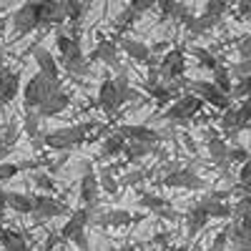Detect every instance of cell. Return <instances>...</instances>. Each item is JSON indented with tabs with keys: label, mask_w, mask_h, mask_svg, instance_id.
Returning a JSON list of instances; mask_svg holds the SVG:
<instances>
[{
	"label": "cell",
	"mask_w": 251,
	"mask_h": 251,
	"mask_svg": "<svg viewBox=\"0 0 251 251\" xmlns=\"http://www.w3.org/2000/svg\"><path fill=\"white\" fill-rule=\"evenodd\" d=\"M231 98H239V100H249V98H251V75L244 78V80H236V83H234Z\"/></svg>",
	"instance_id": "cell-41"
},
{
	"label": "cell",
	"mask_w": 251,
	"mask_h": 251,
	"mask_svg": "<svg viewBox=\"0 0 251 251\" xmlns=\"http://www.w3.org/2000/svg\"><path fill=\"white\" fill-rule=\"evenodd\" d=\"M20 91V71H8L5 68V75H3V83H0V111H3L10 100H15Z\"/></svg>",
	"instance_id": "cell-19"
},
{
	"label": "cell",
	"mask_w": 251,
	"mask_h": 251,
	"mask_svg": "<svg viewBox=\"0 0 251 251\" xmlns=\"http://www.w3.org/2000/svg\"><path fill=\"white\" fill-rule=\"evenodd\" d=\"M236 53H239L241 60H251V33L244 35L239 43H236Z\"/></svg>",
	"instance_id": "cell-46"
},
{
	"label": "cell",
	"mask_w": 251,
	"mask_h": 251,
	"mask_svg": "<svg viewBox=\"0 0 251 251\" xmlns=\"http://www.w3.org/2000/svg\"><path fill=\"white\" fill-rule=\"evenodd\" d=\"M71 244H73L78 251H91V244H88V234H86V231L75 234V236L71 239Z\"/></svg>",
	"instance_id": "cell-47"
},
{
	"label": "cell",
	"mask_w": 251,
	"mask_h": 251,
	"mask_svg": "<svg viewBox=\"0 0 251 251\" xmlns=\"http://www.w3.org/2000/svg\"><path fill=\"white\" fill-rule=\"evenodd\" d=\"M203 106H206V103L201 98H196L194 93H183L181 98H176L171 106L161 113V118L169 121V123H188L191 118H196L201 113Z\"/></svg>",
	"instance_id": "cell-5"
},
{
	"label": "cell",
	"mask_w": 251,
	"mask_h": 251,
	"mask_svg": "<svg viewBox=\"0 0 251 251\" xmlns=\"http://www.w3.org/2000/svg\"><path fill=\"white\" fill-rule=\"evenodd\" d=\"M236 118H239V128H249L251 126V98L249 100H241L236 106Z\"/></svg>",
	"instance_id": "cell-38"
},
{
	"label": "cell",
	"mask_w": 251,
	"mask_h": 251,
	"mask_svg": "<svg viewBox=\"0 0 251 251\" xmlns=\"http://www.w3.org/2000/svg\"><path fill=\"white\" fill-rule=\"evenodd\" d=\"M221 131L226 133V136H239V118H236V106H231L228 111H224V116H221Z\"/></svg>",
	"instance_id": "cell-34"
},
{
	"label": "cell",
	"mask_w": 251,
	"mask_h": 251,
	"mask_svg": "<svg viewBox=\"0 0 251 251\" xmlns=\"http://www.w3.org/2000/svg\"><path fill=\"white\" fill-rule=\"evenodd\" d=\"M138 206H143V208H151V211H156V214L166 211V208H171V206H169V201H166L163 196H158V194H141Z\"/></svg>",
	"instance_id": "cell-33"
},
{
	"label": "cell",
	"mask_w": 251,
	"mask_h": 251,
	"mask_svg": "<svg viewBox=\"0 0 251 251\" xmlns=\"http://www.w3.org/2000/svg\"><path fill=\"white\" fill-rule=\"evenodd\" d=\"M116 133L121 138H126L128 143H151V146H156L158 141H163V133H158L156 128H149V126H133V123L118 126Z\"/></svg>",
	"instance_id": "cell-12"
},
{
	"label": "cell",
	"mask_w": 251,
	"mask_h": 251,
	"mask_svg": "<svg viewBox=\"0 0 251 251\" xmlns=\"http://www.w3.org/2000/svg\"><path fill=\"white\" fill-rule=\"evenodd\" d=\"M5 28H8V18H5V20H0V40H3V33H5Z\"/></svg>",
	"instance_id": "cell-53"
},
{
	"label": "cell",
	"mask_w": 251,
	"mask_h": 251,
	"mask_svg": "<svg viewBox=\"0 0 251 251\" xmlns=\"http://www.w3.org/2000/svg\"><path fill=\"white\" fill-rule=\"evenodd\" d=\"M171 251H191V244H183V246H174Z\"/></svg>",
	"instance_id": "cell-54"
},
{
	"label": "cell",
	"mask_w": 251,
	"mask_h": 251,
	"mask_svg": "<svg viewBox=\"0 0 251 251\" xmlns=\"http://www.w3.org/2000/svg\"><path fill=\"white\" fill-rule=\"evenodd\" d=\"M33 183H35V188H40V191H46L48 196L55 191V181H53L48 174H43V171H35V176H33Z\"/></svg>",
	"instance_id": "cell-40"
},
{
	"label": "cell",
	"mask_w": 251,
	"mask_h": 251,
	"mask_svg": "<svg viewBox=\"0 0 251 251\" xmlns=\"http://www.w3.org/2000/svg\"><path fill=\"white\" fill-rule=\"evenodd\" d=\"M5 208H8V191H5L3 186H0V214H3Z\"/></svg>",
	"instance_id": "cell-52"
},
{
	"label": "cell",
	"mask_w": 251,
	"mask_h": 251,
	"mask_svg": "<svg viewBox=\"0 0 251 251\" xmlns=\"http://www.w3.org/2000/svg\"><path fill=\"white\" fill-rule=\"evenodd\" d=\"M191 55L199 60V66L201 68H208V71H216L219 66H221V60L208 50V48H203V46H191Z\"/></svg>",
	"instance_id": "cell-30"
},
{
	"label": "cell",
	"mask_w": 251,
	"mask_h": 251,
	"mask_svg": "<svg viewBox=\"0 0 251 251\" xmlns=\"http://www.w3.org/2000/svg\"><path fill=\"white\" fill-rule=\"evenodd\" d=\"M126 146H128V141L121 138L116 131H111L106 138L100 141V156L103 158H116V156L126 153Z\"/></svg>",
	"instance_id": "cell-24"
},
{
	"label": "cell",
	"mask_w": 251,
	"mask_h": 251,
	"mask_svg": "<svg viewBox=\"0 0 251 251\" xmlns=\"http://www.w3.org/2000/svg\"><path fill=\"white\" fill-rule=\"evenodd\" d=\"M68 106H71V93L60 88V91H55L35 113H38L40 118H55V116H60L63 111H66Z\"/></svg>",
	"instance_id": "cell-18"
},
{
	"label": "cell",
	"mask_w": 251,
	"mask_h": 251,
	"mask_svg": "<svg viewBox=\"0 0 251 251\" xmlns=\"http://www.w3.org/2000/svg\"><path fill=\"white\" fill-rule=\"evenodd\" d=\"M156 8L163 13V18L181 20V23H186V20L191 18V10H188L183 3H174V0H161V3H156Z\"/></svg>",
	"instance_id": "cell-25"
},
{
	"label": "cell",
	"mask_w": 251,
	"mask_h": 251,
	"mask_svg": "<svg viewBox=\"0 0 251 251\" xmlns=\"http://www.w3.org/2000/svg\"><path fill=\"white\" fill-rule=\"evenodd\" d=\"M138 18H141V13L128 3V5H126V8L113 18V30H116V33H126V30H131V28L136 25V20H138Z\"/></svg>",
	"instance_id": "cell-27"
},
{
	"label": "cell",
	"mask_w": 251,
	"mask_h": 251,
	"mask_svg": "<svg viewBox=\"0 0 251 251\" xmlns=\"http://www.w3.org/2000/svg\"><path fill=\"white\" fill-rule=\"evenodd\" d=\"M231 221L241 224L246 231H251V196H241L236 203H234V216Z\"/></svg>",
	"instance_id": "cell-29"
},
{
	"label": "cell",
	"mask_w": 251,
	"mask_h": 251,
	"mask_svg": "<svg viewBox=\"0 0 251 251\" xmlns=\"http://www.w3.org/2000/svg\"><path fill=\"white\" fill-rule=\"evenodd\" d=\"M131 5L143 15L146 10H151V8H156V0H131Z\"/></svg>",
	"instance_id": "cell-49"
},
{
	"label": "cell",
	"mask_w": 251,
	"mask_h": 251,
	"mask_svg": "<svg viewBox=\"0 0 251 251\" xmlns=\"http://www.w3.org/2000/svg\"><path fill=\"white\" fill-rule=\"evenodd\" d=\"M161 183L169 188H186V191H201V188H206V181L194 169H171L169 174H163Z\"/></svg>",
	"instance_id": "cell-8"
},
{
	"label": "cell",
	"mask_w": 251,
	"mask_h": 251,
	"mask_svg": "<svg viewBox=\"0 0 251 251\" xmlns=\"http://www.w3.org/2000/svg\"><path fill=\"white\" fill-rule=\"evenodd\" d=\"M249 141H251V131H249Z\"/></svg>",
	"instance_id": "cell-57"
},
{
	"label": "cell",
	"mask_w": 251,
	"mask_h": 251,
	"mask_svg": "<svg viewBox=\"0 0 251 251\" xmlns=\"http://www.w3.org/2000/svg\"><path fill=\"white\" fill-rule=\"evenodd\" d=\"M249 181H251V158L239 166V183H249Z\"/></svg>",
	"instance_id": "cell-48"
},
{
	"label": "cell",
	"mask_w": 251,
	"mask_h": 251,
	"mask_svg": "<svg viewBox=\"0 0 251 251\" xmlns=\"http://www.w3.org/2000/svg\"><path fill=\"white\" fill-rule=\"evenodd\" d=\"M183 221H186V239L191 241L196 234H201V231H203L206 224L211 221V216H208V211H206L203 201H196L191 208H188L186 216H183Z\"/></svg>",
	"instance_id": "cell-16"
},
{
	"label": "cell",
	"mask_w": 251,
	"mask_h": 251,
	"mask_svg": "<svg viewBox=\"0 0 251 251\" xmlns=\"http://www.w3.org/2000/svg\"><path fill=\"white\" fill-rule=\"evenodd\" d=\"M91 219H93V208H88V206H80V208H75V211L68 216V221L60 226V231H58L60 241H71L75 234L86 231V226L91 224Z\"/></svg>",
	"instance_id": "cell-14"
},
{
	"label": "cell",
	"mask_w": 251,
	"mask_h": 251,
	"mask_svg": "<svg viewBox=\"0 0 251 251\" xmlns=\"http://www.w3.org/2000/svg\"><path fill=\"white\" fill-rule=\"evenodd\" d=\"M226 249H228V224L211 239V246H208V251H226Z\"/></svg>",
	"instance_id": "cell-44"
},
{
	"label": "cell",
	"mask_w": 251,
	"mask_h": 251,
	"mask_svg": "<svg viewBox=\"0 0 251 251\" xmlns=\"http://www.w3.org/2000/svg\"><path fill=\"white\" fill-rule=\"evenodd\" d=\"M18 174H20V163H13V161H3V163H0V183L15 178Z\"/></svg>",
	"instance_id": "cell-45"
},
{
	"label": "cell",
	"mask_w": 251,
	"mask_h": 251,
	"mask_svg": "<svg viewBox=\"0 0 251 251\" xmlns=\"http://www.w3.org/2000/svg\"><path fill=\"white\" fill-rule=\"evenodd\" d=\"M98 183H100V191H106V194H116L118 191V181L113 178L111 169H106V166L98 169Z\"/></svg>",
	"instance_id": "cell-36"
},
{
	"label": "cell",
	"mask_w": 251,
	"mask_h": 251,
	"mask_svg": "<svg viewBox=\"0 0 251 251\" xmlns=\"http://www.w3.org/2000/svg\"><path fill=\"white\" fill-rule=\"evenodd\" d=\"M118 46H121V50L128 55L131 60L143 63V66H149L151 71H156V58H153L151 48L146 46V43H141V40H133V38H128V35H121V38H118Z\"/></svg>",
	"instance_id": "cell-13"
},
{
	"label": "cell",
	"mask_w": 251,
	"mask_h": 251,
	"mask_svg": "<svg viewBox=\"0 0 251 251\" xmlns=\"http://www.w3.org/2000/svg\"><path fill=\"white\" fill-rule=\"evenodd\" d=\"M186 93H194L196 98H201L206 106H214L216 111H228L234 106V98L231 96H226L221 93L216 86H214V80H186Z\"/></svg>",
	"instance_id": "cell-4"
},
{
	"label": "cell",
	"mask_w": 251,
	"mask_h": 251,
	"mask_svg": "<svg viewBox=\"0 0 251 251\" xmlns=\"http://www.w3.org/2000/svg\"><path fill=\"white\" fill-rule=\"evenodd\" d=\"M8 25L13 30V38H25L33 30H38V3L30 0V3H23L10 18H8Z\"/></svg>",
	"instance_id": "cell-6"
},
{
	"label": "cell",
	"mask_w": 251,
	"mask_h": 251,
	"mask_svg": "<svg viewBox=\"0 0 251 251\" xmlns=\"http://www.w3.org/2000/svg\"><path fill=\"white\" fill-rule=\"evenodd\" d=\"M236 15L239 18H251V0H244V3L236 5Z\"/></svg>",
	"instance_id": "cell-51"
},
{
	"label": "cell",
	"mask_w": 251,
	"mask_h": 251,
	"mask_svg": "<svg viewBox=\"0 0 251 251\" xmlns=\"http://www.w3.org/2000/svg\"><path fill=\"white\" fill-rule=\"evenodd\" d=\"M98 196H100V183H98V174L93 171V166H86V171L80 176V183H78V199L83 206L93 208L98 203Z\"/></svg>",
	"instance_id": "cell-15"
},
{
	"label": "cell",
	"mask_w": 251,
	"mask_h": 251,
	"mask_svg": "<svg viewBox=\"0 0 251 251\" xmlns=\"http://www.w3.org/2000/svg\"><path fill=\"white\" fill-rule=\"evenodd\" d=\"M96 48L91 50L88 60H103L108 68H113L116 73L123 71L121 66V58H118V46H116V40H111L108 35H103V33H96Z\"/></svg>",
	"instance_id": "cell-9"
},
{
	"label": "cell",
	"mask_w": 251,
	"mask_h": 251,
	"mask_svg": "<svg viewBox=\"0 0 251 251\" xmlns=\"http://www.w3.org/2000/svg\"><path fill=\"white\" fill-rule=\"evenodd\" d=\"M226 10H228V3H224V0H208L203 5V15L214 18V20H221Z\"/></svg>",
	"instance_id": "cell-37"
},
{
	"label": "cell",
	"mask_w": 251,
	"mask_h": 251,
	"mask_svg": "<svg viewBox=\"0 0 251 251\" xmlns=\"http://www.w3.org/2000/svg\"><path fill=\"white\" fill-rule=\"evenodd\" d=\"M251 158V151L244 149V146H228V163H246Z\"/></svg>",
	"instance_id": "cell-42"
},
{
	"label": "cell",
	"mask_w": 251,
	"mask_h": 251,
	"mask_svg": "<svg viewBox=\"0 0 251 251\" xmlns=\"http://www.w3.org/2000/svg\"><path fill=\"white\" fill-rule=\"evenodd\" d=\"M30 53H33V60H35V66H38V73H40V75L48 78L50 83H63V80H60V63L55 60V55H53L48 48L33 46Z\"/></svg>",
	"instance_id": "cell-10"
},
{
	"label": "cell",
	"mask_w": 251,
	"mask_h": 251,
	"mask_svg": "<svg viewBox=\"0 0 251 251\" xmlns=\"http://www.w3.org/2000/svg\"><path fill=\"white\" fill-rule=\"evenodd\" d=\"M55 48H58V55H60V63L63 68L73 75H83L88 73V58L83 55V48H80V38H73L71 33H58L55 35Z\"/></svg>",
	"instance_id": "cell-2"
},
{
	"label": "cell",
	"mask_w": 251,
	"mask_h": 251,
	"mask_svg": "<svg viewBox=\"0 0 251 251\" xmlns=\"http://www.w3.org/2000/svg\"><path fill=\"white\" fill-rule=\"evenodd\" d=\"M146 176V171H136V174H128V176H123V183H128V186H136V183H141Z\"/></svg>",
	"instance_id": "cell-50"
},
{
	"label": "cell",
	"mask_w": 251,
	"mask_h": 251,
	"mask_svg": "<svg viewBox=\"0 0 251 251\" xmlns=\"http://www.w3.org/2000/svg\"><path fill=\"white\" fill-rule=\"evenodd\" d=\"M228 71H231V75H234V83L236 80H244V78L251 75V60H236Z\"/></svg>",
	"instance_id": "cell-43"
},
{
	"label": "cell",
	"mask_w": 251,
	"mask_h": 251,
	"mask_svg": "<svg viewBox=\"0 0 251 251\" xmlns=\"http://www.w3.org/2000/svg\"><path fill=\"white\" fill-rule=\"evenodd\" d=\"M40 121H43V118H40L35 111H33V113H25V118H23V131H25L33 141L43 138V133H40Z\"/></svg>",
	"instance_id": "cell-35"
},
{
	"label": "cell",
	"mask_w": 251,
	"mask_h": 251,
	"mask_svg": "<svg viewBox=\"0 0 251 251\" xmlns=\"http://www.w3.org/2000/svg\"><path fill=\"white\" fill-rule=\"evenodd\" d=\"M3 75H5V68H0V83H3Z\"/></svg>",
	"instance_id": "cell-56"
},
{
	"label": "cell",
	"mask_w": 251,
	"mask_h": 251,
	"mask_svg": "<svg viewBox=\"0 0 251 251\" xmlns=\"http://www.w3.org/2000/svg\"><path fill=\"white\" fill-rule=\"evenodd\" d=\"M33 206H35L33 219H38V221H48V219H55L60 214H66V206H63L60 201H55L53 196H48V194H35Z\"/></svg>",
	"instance_id": "cell-17"
},
{
	"label": "cell",
	"mask_w": 251,
	"mask_h": 251,
	"mask_svg": "<svg viewBox=\"0 0 251 251\" xmlns=\"http://www.w3.org/2000/svg\"><path fill=\"white\" fill-rule=\"evenodd\" d=\"M18 126H15V121H10V123H5V128L3 131H0V141H3V143H0V146H8V149H13V146H15V141H18Z\"/></svg>",
	"instance_id": "cell-39"
},
{
	"label": "cell",
	"mask_w": 251,
	"mask_h": 251,
	"mask_svg": "<svg viewBox=\"0 0 251 251\" xmlns=\"http://www.w3.org/2000/svg\"><path fill=\"white\" fill-rule=\"evenodd\" d=\"M201 201H203V206H206V211H208L211 219H231L234 216V206L228 201H214L208 196H203Z\"/></svg>",
	"instance_id": "cell-28"
},
{
	"label": "cell",
	"mask_w": 251,
	"mask_h": 251,
	"mask_svg": "<svg viewBox=\"0 0 251 251\" xmlns=\"http://www.w3.org/2000/svg\"><path fill=\"white\" fill-rule=\"evenodd\" d=\"M116 251V249H113ZM121 251H136V246H126V249H121Z\"/></svg>",
	"instance_id": "cell-55"
},
{
	"label": "cell",
	"mask_w": 251,
	"mask_h": 251,
	"mask_svg": "<svg viewBox=\"0 0 251 251\" xmlns=\"http://www.w3.org/2000/svg\"><path fill=\"white\" fill-rule=\"evenodd\" d=\"M63 88V83H50L48 78H43L40 73H35L28 83H25V88H23V108H25V113H33V111H38L43 103L55 93V91H60Z\"/></svg>",
	"instance_id": "cell-3"
},
{
	"label": "cell",
	"mask_w": 251,
	"mask_h": 251,
	"mask_svg": "<svg viewBox=\"0 0 251 251\" xmlns=\"http://www.w3.org/2000/svg\"><path fill=\"white\" fill-rule=\"evenodd\" d=\"M0 246L5 251H20V249H28V236L20 231V228H13V226H3L0 228Z\"/></svg>",
	"instance_id": "cell-20"
},
{
	"label": "cell",
	"mask_w": 251,
	"mask_h": 251,
	"mask_svg": "<svg viewBox=\"0 0 251 251\" xmlns=\"http://www.w3.org/2000/svg\"><path fill=\"white\" fill-rule=\"evenodd\" d=\"M93 133L106 138L111 131L103 128V126H98L96 121L75 123V126H66V128H58V131L43 133V146H46V149H55V151H71V149H75V146L91 141Z\"/></svg>",
	"instance_id": "cell-1"
},
{
	"label": "cell",
	"mask_w": 251,
	"mask_h": 251,
	"mask_svg": "<svg viewBox=\"0 0 251 251\" xmlns=\"http://www.w3.org/2000/svg\"><path fill=\"white\" fill-rule=\"evenodd\" d=\"M214 86L221 93H226V96H231V91H234V75H231V71H228L224 63L214 71Z\"/></svg>",
	"instance_id": "cell-31"
},
{
	"label": "cell",
	"mask_w": 251,
	"mask_h": 251,
	"mask_svg": "<svg viewBox=\"0 0 251 251\" xmlns=\"http://www.w3.org/2000/svg\"><path fill=\"white\" fill-rule=\"evenodd\" d=\"M206 146H208V156H211V161L216 166H221V169H226L228 166V143L221 136H208Z\"/></svg>",
	"instance_id": "cell-23"
},
{
	"label": "cell",
	"mask_w": 251,
	"mask_h": 251,
	"mask_svg": "<svg viewBox=\"0 0 251 251\" xmlns=\"http://www.w3.org/2000/svg\"><path fill=\"white\" fill-rule=\"evenodd\" d=\"M123 96H121V91L116 88V80L111 78V75H106L100 80V86H98V106L106 111V116H113L121 106H123Z\"/></svg>",
	"instance_id": "cell-11"
},
{
	"label": "cell",
	"mask_w": 251,
	"mask_h": 251,
	"mask_svg": "<svg viewBox=\"0 0 251 251\" xmlns=\"http://www.w3.org/2000/svg\"><path fill=\"white\" fill-rule=\"evenodd\" d=\"M228 246L234 251H251V231L236 221H228Z\"/></svg>",
	"instance_id": "cell-21"
},
{
	"label": "cell",
	"mask_w": 251,
	"mask_h": 251,
	"mask_svg": "<svg viewBox=\"0 0 251 251\" xmlns=\"http://www.w3.org/2000/svg\"><path fill=\"white\" fill-rule=\"evenodd\" d=\"M8 208L20 216H33V211H35L33 196H28L23 191H8Z\"/></svg>",
	"instance_id": "cell-22"
},
{
	"label": "cell",
	"mask_w": 251,
	"mask_h": 251,
	"mask_svg": "<svg viewBox=\"0 0 251 251\" xmlns=\"http://www.w3.org/2000/svg\"><path fill=\"white\" fill-rule=\"evenodd\" d=\"M158 78L163 83H176L183 78L186 73V53L183 48H171V50H166V55L158 60Z\"/></svg>",
	"instance_id": "cell-7"
},
{
	"label": "cell",
	"mask_w": 251,
	"mask_h": 251,
	"mask_svg": "<svg viewBox=\"0 0 251 251\" xmlns=\"http://www.w3.org/2000/svg\"><path fill=\"white\" fill-rule=\"evenodd\" d=\"M133 221H136V216L131 211H126V208H113V211H106L98 216L100 226H128Z\"/></svg>",
	"instance_id": "cell-26"
},
{
	"label": "cell",
	"mask_w": 251,
	"mask_h": 251,
	"mask_svg": "<svg viewBox=\"0 0 251 251\" xmlns=\"http://www.w3.org/2000/svg\"><path fill=\"white\" fill-rule=\"evenodd\" d=\"M151 153H156V146H151V143H128L123 156L128 161H141V158L151 156Z\"/></svg>",
	"instance_id": "cell-32"
}]
</instances>
